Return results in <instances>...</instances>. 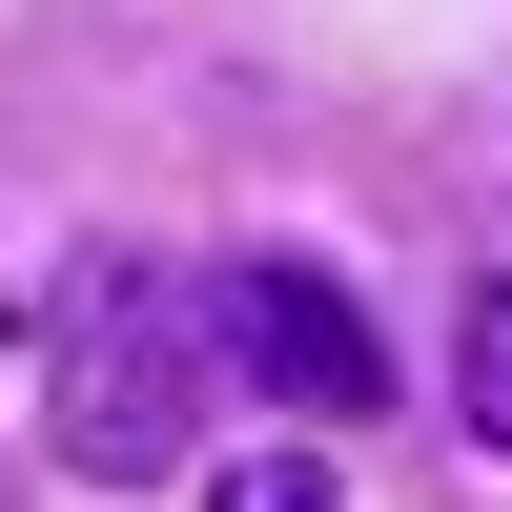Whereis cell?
Here are the masks:
<instances>
[{
	"instance_id": "6da1fadb",
	"label": "cell",
	"mask_w": 512,
	"mask_h": 512,
	"mask_svg": "<svg viewBox=\"0 0 512 512\" xmlns=\"http://www.w3.org/2000/svg\"><path fill=\"white\" fill-rule=\"evenodd\" d=\"M205 287H164V267H103L62 308V472H103V492H164L205 451Z\"/></svg>"
},
{
	"instance_id": "7a4b0ae2",
	"label": "cell",
	"mask_w": 512,
	"mask_h": 512,
	"mask_svg": "<svg viewBox=\"0 0 512 512\" xmlns=\"http://www.w3.org/2000/svg\"><path fill=\"white\" fill-rule=\"evenodd\" d=\"M205 349H226L267 410H390V328H369L349 287L308 267V246H246V267H205Z\"/></svg>"
},
{
	"instance_id": "3957f363",
	"label": "cell",
	"mask_w": 512,
	"mask_h": 512,
	"mask_svg": "<svg viewBox=\"0 0 512 512\" xmlns=\"http://www.w3.org/2000/svg\"><path fill=\"white\" fill-rule=\"evenodd\" d=\"M451 410H472V451L512 472V267L472 287V308H451Z\"/></svg>"
},
{
	"instance_id": "277c9868",
	"label": "cell",
	"mask_w": 512,
	"mask_h": 512,
	"mask_svg": "<svg viewBox=\"0 0 512 512\" xmlns=\"http://www.w3.org/2000/svg\"><path fill=\"white\" fill-rule=\"evenodd\" d=\"M205 512H349V492H328V451H226Z\"/></svg>"
}]
</instances>
